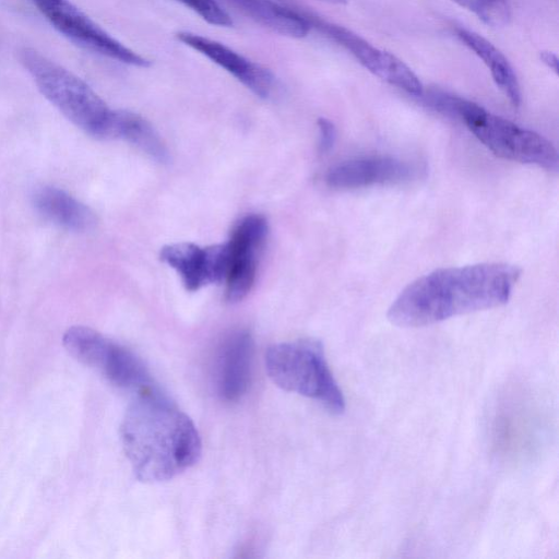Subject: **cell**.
I'll use <instances>...</instances> for the list:
<instances>
[{
    "mask_svg": "<svg viewBox=\"0 0 559 559\" xmlns=\"http://www.w3.org/2000/svg\"><path fill=\"white\" fill-rule=\"evenodd\" d=\"M521 270L507 263L444 267L408 284L390 306L389 321L420 328L508 302Z\"/></svg>",
    "mask_w": 559,
    "mask_h": 559,
    "instance_id": "1",
    "label": "cell"
},
{
    "mask_svg": "<svg viewBox=\"0 0 559 559\" xmlns=\"http://www.w3.org/2000/svg\"><path fill=\"white\" fill-rule=\"evenodd\" d=\"M136 393L120 427L124 453L140 480H168L199 460V432L185 413L152 386Z\"/></svg>",
    "mask_w": 559,
    "mask_h": 559,
    "instance_id": "2",
    "label": "cell"
},
{
    "mask_svg": "<svg viewBox=\"0 0 559 559\" xmlns=\"http://www.w3.org/2000/svg\"><path fill=\"white\" fill-rule=\"evenodd\" d=\"M19 59L38 91L85 133L107 139L111 108L82 79L36 49L23 47Z\"/></svg>",
    "mask_w": 559,
    "mask_h": 559,
    "instance_id": "3",
    "label": "cell"
},
{
    "mask_svg": "<svg viewBox=\"0 0 559 559\" xmlns=\"http://www.w3.org/2000/svg\"><path fill=\"white\" fill-rule=\"evenodd\" d=\"M265 368L281 389L320 402L333 414H342L345 399L326 362L320 341L304 338L272 345Z\"/></svg>",
    "mask_w": 559,
    "mask_h": 559,
    "instance_id": "4",
    "label": "cell"
},
{
    "mask_svg": "<svg viewBox=\"0 0 559 559\" xmlns=\"http://www.w3.org/2000/svg\"><path fill=\"white\" fill-rule=\"evenodd\" d=\"M456 117L495 155L556 171L559 165L554 144L535 131L492 115L478 104L461 98Z\"/></svg>",
    "mask_w": 559,
    "mask_h": 559,
    "instance_id": "5",
    "label": "cell"
},
{
    "mask_svg": "<svg viewBox=\"0 0 559 559\" xmlns=\"http://www.w3.org/2000/svg\"><path fill=\"white\" fill-rule=\"evenodd\" d=\"M62 344L74 359L119 388L140 392L152 386L146 368L132 352L91 328H69Z\"/></svg>",
    "mask_w": 559,
    "mask_h": 559,
    "instance_id": "6",
    "label": "cell"
},
{
    "mask_svg": "<svg viewBox=\"0 0 559 559\" xmlns=\"http://www.w3.org/2000/svg\"><path fill=\"white\" fill-rule=\"evenodd\" d=\"M31 2L60 34L75 45L129 66H151L148 59L114 38L69 0Z\"/></svg>",
    "mask_w": 559,
    "mask_h": 559,
    "instance_id": "7",
    "label": "cell"
},
{
    "mask_svg": "<svg viewBox=\"0 0 559 559\" xmlns=\"http://www.w3.org/2000/svg\"><path fill=\"white\" fill-rule=\"evenodd\" d=\"M267 235L266 219L259 214H248L233 228L226 242L228 264L225 275L226 299L237 302L251 290L255 276L259 252Z\"/></svg>",
    "mask_w": 559,
    "mask_h": 559,
    "instance_id": "8",
    "label": "cell"
},
{
    "mask_svg": "<svg viewBox=\"0 0 559 559\" xmlns=\"http://www.w3.org/2000/svg\"><path fill=\"white\" fill-rule=\"evenodd\" d=\"M159 257L190 292L224 280L227 272L226 242L204 248L191 242L170 243L162 248Z\"/></svg>",
    "mask_w": 559,
    "mask_h": 559,
    "instance_id": "9",
    "label": "cell"
},
{
    "mask_svg": "<svg viewBox=\"0 0 559 559\" xmlns=\"http://www.w3.org/2000/svg\"><path fill=\"white\" fill-rule=\"evenodd\" d=\"M176 37L183 45L203 55L231 74L257 96L266 98L271 95L275 78L269 69L209 37L187 31L178 32Z\"/></svg>",
    "mask_w": 559,
    "mask_h": 559,
    "instance_id": "10",
    "label": "cell"
},
{
    "mask_svg": "<svg viewBox=\"0 0 559 559\" xmlns=\"http://www.w3.org/2000/svg\"><path fill=\"white\" fill-rule=\"evenodd\" d=\"M412 164L386 156L355 158L332 167L325 177L334 189H356L408 181L416 176Z\"/></svg>",
    "mask_w": 559,
    "mask_h": 559,
    "instance_id": "11",
    "label": "cell"
},
{
    "mask_svg": "<svg viewBox=\"0 0 559 559\" xmlns=\"http://www.w3.org/2000/svg\"><path fill=\"white\" fill-rule=\"evenodd\" d=\"M253 340L248 331L233 333L224 343L218 362V391L226 401H237L250 383Z\"/></svg>",
    "mask_w": 559,
    "mask_h": 559,
    "instance_id": "12",
    "label": "cell"
},
{
    "mask_svg": "<svg viewBox=\"0 0 559 559\" xmlns=\"http://www.w3.org/2000/svg\"><path fill=\"white\" fill-rule=\"evenodd\" d=\"M33 204L40 215L67 230L86 231L96 223L95 214L87 205L53 186L37 188Z\"/></svg>",
    "mask_w": 559,
    "mask_h": 559,
    "instance_id": "13",
    "label": "cell"
},
{
    "mask_svg": "<svg viewBox=\"0 0 559 559\" xmlns=\"http://www.w3.org/2000/svg\"><path fill=\"white\" fill-rule=\"evenodd\" d=\"M258 24L290 38H302L311 26L302 14L273 0H228Z\"/></svg>",
    "mask_w": 559,
    "mask_h": 559,
    "instance_id": "14",
    "label": "cell"
},
{
    "mask_svg": "<svg viewBox=\"0 0 559 559\" xmlns=\"http://www.w3.org/2000/svg\"><path fill=\"white\" fill-rule=\"evenodd\" d=\"M107 139L124 140L158 163L169 160L168 150L157 131L135 112L114 109Z\"/></svg>",
    "mask_w": 559,
    "mask_h": 559,
    "instance_id": "15",
    "label": "cell"
},
{
    "mask_svg": "<svg viewBox=\"0 0 559 559\" xmlns=\"http://www.w3.org/2000/svg\"><path fill=\"white\" fill-rule=\"evenodd\" d=\"M456 36L483 60L488 69H490L496 85L514 107H519L522 100L520 84L512 66L503 53L489 40L475 32L457 28Z\"/></svg>",
    "mask_w": 559,
    "mask_h": 559,
    "instance_id": "16",
    "label": "cell"
},
{
    "mask_svg": "<svg viewBox=\"0 0 559 559\" xmlns=\"http://www.w3.org/2000/svg\"><path fill=\"white\" fill-rule=\"evenodd\" d=\"M355 58L368 71L409 95L418 97L424 94V86L418 76L391 52L373 47L367 41Z\"/></svg>",
    "mask_w": 559,
    "mask_h": 559,
    "instance_id": "17",
    "label": "cell"
},
{
    "mask_svg": "<svg viewBox=\"0 0 559 559\" xmlns=\"http://www.w3.org/2000/svg\"><path fill=\"white\" fill-rule=\"evenodd\" d=\"M473 12L483 23L491 27H502L511 19L508 0H452Z\"/></svg>",
    "mask_w": 559,
    "mask_h": 559,
    "instance_id": "18",
    "label": "cell"
},
{
    "mask_svg": "<svg viewBox=\"0 0 559 559\" xmlns=\"http://www.w3.org/2000/svg\"><path fill=\"white\" fill-rule=\"evenodd\" d=\"M207 23L229 27L233 26L230 15L215 0H177Z\"/></svg>",
    "mask_w": 559,
    "mask_h": 559,
    "instance_id": "19",
    "label": "cell"
},
{
    "mask_svg": "<svg viewBox=\"0 0 559 559\" xmlns=\"http://www.w3.org/2000/svg\"><path fill=\"white\" fill-rule=\"evenodd\" d=\"M319 129V151L321 153L329 152L336 139V129L332 121L326 118L318 119Z\"/></svg>",
    "mask_w": 559,
    "mask_h": 559,
    "instance_id": "20",
    "label": "cell"
},
{
    "mask_svg": "<svg viewBox=\"0 0 559 559\" xmlns=\"http://www.w3.org/2000/svg\"><path fill=\"white\" fill-rule=\"evenodd\" d=\"M539 59L547 68H549L556 74H558V69H559L558 62L559 61H558L557 56L554 52L543 50L539 52Z\"/></svg>",
    "mask_w": 559,
    "mask_h": 559,
    "instance_id": "21",
    "label": "cell"
},
{
    "mask_svg": "<svg viewBox=\"0 0 559 559\" xmlns=\"http://www.w3.org/2000/svg\"><path fill=\"white\" fill-rule=\"evenodd\" d=\"M320 1L331 3V4H338V5L347 3V0H320Z\"/></svg>",
    "mask_w": 559,
    "mask_h": 559,
    "instance_id": "22",
    "label": "cell"
}]
</instances>
